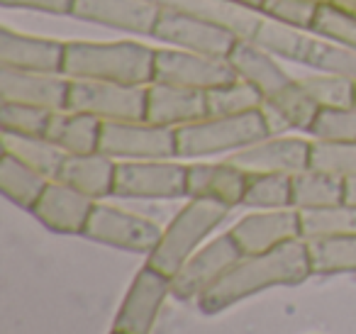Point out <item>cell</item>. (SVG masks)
Masks as SVG:
<instances>
[{"instance_id":"4fadbf2b","label":"cell","mask_w":356,"mask_h":334,"mask_svg":"<svg viewBox=\"0 0 356 334\" xmlns=\"http://www.w3.org/2000/svg\"><path fill=\"white\" fill-rule=\"evenodd\" d=\"M312 142L300 137H266L247 149L229 154L227 161L247 173H296L310 168Z\"/></svg>"},{"instance_id":"30bf717a","label":"cell","mask_w":356,"mask_h":334,"mask_svg":"<svg viewBox=\"0 0 356 334\" xmlns=\"http://www.w3.org/2000/svg\"><path fill=\"white\" fill-rule=\"evenodd\" d=\"M242 249L232 234H220L203 249H198L188 261H186L178 273L171 278V295L176 300H198L210 285H215L239 259Z\"/></svg>"},{"instance_id":"52a82bcc","label":"cell","mask_w":356,"mask_h":334,"mask_svg":"<svg viewBox=\"0 0 356 334\" xmlns=\"http://www.w3.org/2000/svg\"><path fill=\"white\" fill-rule=\"evenodd\" d=\"M100 152L122 161H154V159H178L176 129L159 127L147 120L127 122H103Z\"/></svg>"},{"instance_id":"83f0119b","label":"cell","mask_w":356,"mask_h":334,"mask_svg":"<svg viewBox=\"0 0 356 334\" xmlns=\"http://www.w3.org/2000/svg\"><path fill=\"white\" fill-rule=\"evenodd\" d=\"M3 152L20 159L22 164L32 166L35 171L44 173L47 178H54L64 161L66 152H61L54 142L47 137H35V134H13L3 132Z\"/></svg>"},{"instance_id":"d4e9b609","label":"cell","mask_w":356,"mask_h":334,"mask_svg":"<svg viewBox=\"0 0 356 334\" xmlns=\"http://www.w3.org/2000/svg\"><path fill=\"white\" fill-rule=\"evenodd\" d=\"M296 64L322 71V74H337L356 81V49L334 45V42L322 40V37L310 35V32L302 40Z\"/></svg>"},{"instance_id":"f546056e","label":"cell","mask_w":356,"mask_h":334,"mask_svg":"<svg viewBox=\"0 0 356 334\" xmlns=\"http://www.w3.org/2000/svg\"><path fill=\"white\" fill-rule=\"evenodd\" d=\"M307 244L310 269L317 276L356 273V234L312 239Z\"/></svg>"},{"instance_id":"7402d4cb","label":"cell","mask_w":356,"mask_h":334,"mask_svg":"<svg viewBox=\"0 0 356 334\" xmlns=\"http://www.w3.org/2000/svg\"><path fill=\"white\" fill-rule=\"evenodd\" d=\"M154 3L163 10L184 13L195 20L225 27V30L234 32L239 40H252L259 20H261V13L239 8L229 0H154Z\"/></svg>"},{"instance_id":"603a6c76","label":"cell","mask_w":356,"mask_h":334,"mask_svg":"<svg viewBox=\"0 0 356 334\" xmlns=\"http://www.w3.org/2000/svg\"><path fill=\"white\" fill-rule=\"evenodd\" d=\"M229 66L234 69L239 81H247L249 86L259 90L264 98L281 90L283 86L291 84V76L273 61V54L257 45L252 40H237L232 51L227 54Z\"/></svg>"},{"instance_id":"ee69618b","label":"cell","mask_w":356,"mask_h":334,"mask_svg":"<svg viewBox=\"0 0 356 334\" xmlns=\"http://www.w3.org/2000/svg\"><path fill=\"white\" fill-rule=\"evenodd\" d=\"M229 3H234V6H239V8H247V10L261 13V8H264L266 0H229Z\"/></svg>"},{"instance_id":"8d00e7d4","label":"cell","mask_w":356,"mask_h":334,"mask_svg":"<svg viewBox=\"0 0 356 334\" xmlns=\"http://www.w3.org/2000/svg\"><path fill=\"white\" fill-rule=\"evenodd\" d=\"M51 110L22 103H0V129L13 134H35L44 137L49 127Z\"/></svg>"},{"instance_id":"74e56055","label":"cell","mask_w":356,"mask_h":334,"mask_svg":"<svg viewBox=\"0 0 356 334\" xmlns=\"http://www.w3.org/2000/svg\"><path fill=\"white\" fill-rule=\"evenodd\" d=\"M310 168L327 171L339 178L356 176V142H344V144L312 142Z\"/></svg>"},{"instance_id":"5b68a950","label":"cell","mask_w":356,"mask_h":334,"mask_svg":"<svg viewBox=\"0 0 356 334\" xmlns=\"http://www.w3.org/2000/svg\"><path fill=\"white\" fill-rule=\"evenodd\" d=\"M69 103L66 110L95 115L103 122H127L144 120L147 113V86L108 84V81L69 79Z\"/></svg>"},{"instance_id":"7a4b0ae2","label":"cell","mask_w":356,"mask_h":334,"mask_svg":"<svg viewBox=\"0 0 356 334\" xmlns=\"http://www.w3.org/2000/svg\"><path fill=\"white\" fill-rule=\"evenodd\" d=\"M156 49L139 42H66V79L108 81L124 86H149L154 81Z\"/></svg>"},{"instance_id":"7c38bea8","label":"cell","mask_w":356,"mask_h":334,"mask_svg":"<svg viewBox=\"0 0 356 334\" xmlns=\"http://www.w3.org/2000/svg\"><path fill=\"white\" fill-rule=\"evenodd\" d=\"M171 295V278L161 271L144 266L129 283L124 300L115 315L113 329L124 334H152L163 300Z\"/></svg>"},{"instance_id":"60d3db41","label":"cell","mask_w":356,"mask_h":334,"mask_svg":"<svg viewBox=\"0 0 356 334\" xmlns=\"http://www.w3.org/2000/svg\"><path fill=\"white\" fill-rule=\"evenodd\" d=\"M3 8H17V10H37L47 15H71L74 0H0Z\"/></svg>"},{"instance_id":"836d02e7","label":"cell","mask_w":356,"mask_h":334,"mask_svg":"<svg viewBox=\"0 0 356 334\" xmlns=\"http://www.w3.org/2000/svg\"><path fill=\"white\" fill-rule=\"evenodd\" d=\"M320 108H354L356 81L337 74H310L298 79Z\"/></svg>"},{"instance_id":"ac0fdd59","label":"cell","mask_w":356,"mask_h":334,"mask_svg":"<svg viewBox=\"0 0 356 334\" xmlns=\"http://www.w3.org/2000/svg\"><path fill=\"white\" fill-rule=\"evenodd\" d=\"M203 118H208L205 90L178 88V86L168 84L147 86V113H144L147 122L178 129Z\"/></svg>"},{"instance_id":"f1b7e54d","label":"cell","mask_w":356,"mask_h":334,"mask_svg":"<svg viewBox=\"0 0 356 334\" xmlns=\"http://www.w3.org/2000/svg\"><path fill=\"white\" fill-rule=\"evenodd\" d=\"M300 212V239H327V237H349L356 234V207L339 202V205L317 207V210Z\"/></svg>"},{"instance_id":"f35d334b","label":"cell","mask_w":356,"mask_h":334,"mask_svg":"<svg viewBox=\"0 0 356 334\" xmlns=\"http://www.w3.org/2000/svg\"><path fill=\"white\" fill-rule=\"evenodd\" d=\"M310 35H317L322 40L334 42V45L356 49V15L337 10L332 6H320Z\"/></svg>"},{"instance_id":"5bb4252c","label":"cell","mask_w":356,"mask_h":334,"mask_svg":"<svg viewBox=\"0 0 356 334\" xmlns=\"http://www.w3.org/2000/svg\"><path fill=\"white\" fill-rule=\"evenodd\" d=\"M69 84L64 74H42L0 66V100L3 103L35 105L44 110H66Z\"/></svg>"},{"instance_id":"8fae6325","label":"cell","mask_w":356,"mask_h":334,"mask_svg":"<svg viewBox=\"0 0 356 334\" xmlns=\"http://www.w3.org/2000/svg\"><path fill=\"white\" fill-rule=\"evenodd\" d=\"M152 37L171 45L173 49L195 51V54L218 56V59H227V54L239 40L234 32L225 30V27L195 20V17H188L184 13L163 10V8L159 13L156 22H154Z\"/></svg>"},{"instance_id":"9a60e30c","label":"cell","mask_w":356,"mask_h":334,"mask_svg":"<svg viewBox=\"0 0 356 334\" xmlns=\"http://www.w3.org/2000/svg\"><path fill=\"white\" fill-rule=\"evenodd\" d=\"M229 234L244 256L264 254L293 239H300V212L296 207L254 212V215L242 217L229 230Z\"/></svg>"},{"instance_id":"44dd1931","label":"cell","mask_w":356,"mask_h":334,"mask_svg":"<svg viewBox=\"0 0 356 334\" xmlns=\"http://www.w3.org/2000/svg\"><path fill=\"white\" fill-rule=\"evenodd\" d=\"M115 168L118 161L103 152L93 154H66L56 171L54 181L76 188L83 196L93 198L95 202L113 196L115 186Z\"/></svg>"},{"instance_id":"9c48e42d","label":"cell","mask_w":356,"mask_h":334,"mask_svg":"<svg viewBox=\"0 0 356 334\" xmlns=\"http://www.w3.org/2000/svg\"><path fill=\"white\" fill-rule=\"evenodd\" d=\"M161 232L156 222L147 217L132 215L127 210H120L113 205H98L88 217V225L83 230V237L108 244L115 249L134 251V254H152V249L161 239Z\"/></svg>"},{"instance_id":"3957f363","label":"cell","mask_w":356,"mask_h":334,"mask_svg":"<svg viewBox=\"0 0 356 334\" xmlns=\"http://www.w3.org/2000/svg\"><path fill=\"white\" fill-rule=\"evenodd\" d=\"M229 210L232 207L222 205L218 200L191 198L176 212L171 225L161 232V239L152 249V254H147V266H152V269L161 271L163 276L173 278L178 273V269L213 234L215 227L222 225L225 217L229 215Z\"/></svg>"},{"instance_id":"7bdbcfd3","label":"cell","mask_w":356,"mask_h":334,"mask_svg":"<svg viewBox=\"0 0 356 334\" xmlns=\"http://www.w3.org/2000/svg\"><path fill=\"white\" fill-rule=\"evenodd\" d=\"M341 181H344V202L356 207V176L341 178Z\"/></svg>"},{"instance_id":"6da1fadb","label":"cell","mask_w":356,"mask_h":334,"mask_svg":"<svg viewBox=\"0 0 356 334\" xmlns=\"http://www.w3.org/2000/svg\"><path fill=\"white\" fill-rule=\"evenodd\" d=\"M312 276L305 239H293L264 254L242 256L222 278L198 298L205 315H215L273 285H298Z\"/></svg>"},{"instance_id":"cb8c5ba5","label":"cell","mask_w":356,"mask_h":334,"mask_svg":"<svg viewBox=\"0 0 356 334\" xmlns=\"http://www.w3.org/2000/svg\"><path fill=\"white\" fill-rule=\"evenodd\" d=\"M103 120L76 110H56L49 118L44 137L54 142L66 154H93L100 152Z\"/></svg>"},{"instance_id":"ba28073f","label":"cell","mask_w":356,"mask_h":334,"mask_svg":"<svg viewBox=\"0 0 356 334\" xmlns=\"http://www.w3.org/2000/svg\"><path fill=\"white\" fill-rule=\"evenodd\" d=\"M237 81V74L227 59L195 54L184 49H156L154 54V81L178 88L210 90Z\"/></svg>"},{"instance_id":"4dcf8cb0","label":"cell","mask_w":356,"mask_h":334,"mask_svg":"<svg viewBox=\"0 0 356 334\" xmlns=\"http://www.w3.org/2000/svg\"><path fill=\"white\" fill-rule=\"evenodd\" d=\"M264 100L276 108V113L286 120L288 127H291V129H302V132H307V129L312 127L317 113L322 110L320 105L312 100V95L302 88L300 81H296V79H293L288 86H283L281 90H276L273 95L264 98Z\"/></svg>"},{"instance_id":"4316f807","label":"cell","mask_w":356,"mask_h":334,"mask_svg":"<svg viewBox=\"0 0 356 334\" xmlns=\"http://www.w3.org/2000/svg\"><path fill=\"white\" fill-rule=\"evenodd\" d=\"M49 181L51 178H47L44 173L35 171L10 154L3 152L0 157V193L25 210H32V205L40 200L42 191Z\"/></svg>"},{"instance_id":"d6a6232c","label":"cell","mask_w":356,"mask_h":334,"mask_svg":"<svg viewBox=\"0 0 356 334\" xmlns=\"http://www.w3.org/2000/svg\"><path fill=\"white\" fill-rule=\"evenodd\" d=\"M205 103H208V118H227V115L259 110L264 103V95L247 81L237 79L232 84L205 90Z\"/></svg>"},{"instance_id":"1f68e13d","label":"cell","mask_w":356,"mask_h":334,"mask_svg":"<svg viewBox=\"0 0 356 334\" xmlns=\"http://www.w3.org/2000/svg\"><path fill=\"white\" fill-rule=\"evenodd\" d=\"M257 210H283L293 207V186L286 173H249L244 202Z\"/></svg>"},{"instance_id":"2e32d148","label":"cell","mask_w":356,"mask_h":334,"mask_svg":"<svg viewBox=\"0 0 356 334\" xmlns=\"http://www.w3.org/2000/svg\"><path fill=\"white\" fill-rule=\"evenodd\" d=\"M93 207V198L51 178L30 212L56 234H83Z\"/></svg>"},{"instance_id":"ffe728a7","label":"cell","mask_w":356,"mask_h":334,"mask_svg":"<svg viewBox=\"0 0 356 334\" xmlns=\"http://www.w3.org/2000/svg\"><path fill=\"white\" fill-rule=\"evenodd\" d=\"M249 173L229 161L220 164H191L186 166V191L188 198H208L227 207L244 202Z\"/></svg>"},{"instance_id":"d590c367","label":"cell","mask_w":356,"mask_h":334,"mask_svg":"<svg viewBox=\"0 0 356 334\" xmlns=\"http://www.w3.org/2000/svg\"><path fill=\"white\" fill-rule=\"evenodd\" d=\"M307 132L312 134L315 142H356V105L354 108H322Z\"/></svg>"},{"instance_id":"277c9868","label":"cell","mask_w":356,"mask_h":334,"mask_svg":"<svg viewBox=\"0 0 356 334\" xmlns=\"http://www.w3.org/2000/svg\"><path fill=\"white\" fill-rule=\"evenodd\" d=\"M271 137L266 120L259 110L227 118H203L176 129L178 159H205L215 154H234L261 139Z\"/></svg>"},{"instance_id":"e0dca14e","label":"cell","mask_w":356,"mask_h":334,"mask_svg":"<svg viewBox=\"0 0 356 334\" xmlns=\"http://www.w3.org/2000/svg\"><path fill=\"white\" fill-rule=\"evenodd\" d=\"M161 8L154 0H74L71 17L152 37Z\"/></svg>"},{"instance_id":"b9f144b4","label":"cell","mask_w":356,"mask_h":334,"mask_svg":"<svg viewBox=\"0 0 356 334\" xmlns=\"http://www.w3.org/2000/svg\"><path fill=\"white\" fill-rule=\"evenodd\" d=\"M315 3H320V6H332V8H337V10L356 15V0H315Z\"/></svg>"},{"instance_id":"484cf974","label":"cell","mask_w":356,"mask_h":334,"mask_svg":"<svg viewBox=\"0 0 356 334\" xmlns=\"http://www.w3.org/2000/svg\"><path fill=\"white\" fill-rule=\"evenodd\" d=\"M293 186V207L296 210H317L344 202V181L327 171L305 168L291 176Z\"/></svg>"},{"instance_id":"f6af8a7d","label":"cell","mask_w":356,"mask_h":334,"mask_svg":"<svg viewBox=\"0 0 356 334\" xmlns=\"http://www.w3.org/2000/svg\"><path fill=\"white\" fill-rule=\"evenodd\" d=\"M110 334H124V332H118V329H113V332H110Z\"/></svg>"},{"instance_id":"d6986e66","label":"cell","mask_w":356,"mask_h":334,"mask_svg":"<svg viewBox=\"0 0 356 334\" xmlns=\"http://www.w3.org/2000/svg\"><path fill=\"white\" fill-rule=\"evenodd\" d=\"M66 42L42 40L13 32L8 27L0 30V66L22 71H42V74H61L64 71Z\"/></svg>"},{"instance_id":"e575fe53","label":"cell","mask_w":356,"mask_h":334,"mask_svg":"<svg viewBox=\"0 0 356 334\" xmlns=\"http://www.w3.org/2000/svg\"><path fill=\"white\" fill-rule=\"evenodd\" d=\"M305 35L307 32L296 30V27H288V25H283V22H276V20H271V17L261 15L252 42H257V45L261 47V49H266L268 54L283 56V59H288V61H296Z\"/></svg>"},{"instance_id":"ab89813d","label":"cell","mask_w":356,"mask_h":334,"mask_svg":"<svg viewBox=\"0 0 356 334\" xmlns=\"http://www.w3.org/2000/svg\"><path fill=\"white\" fill-rule=\"evenodd\" d=\"M317 10H320V3L315 0H266L261 15L283 22L288 27H296V30L310 32Z\"/></svg>"},{"instance_id":"8992f818","label":"cell","mask_w":356,"mask_h":334,"mask_svg":"<svg viewBox=\"0 0 356 334\" xmlns=\"http://www.w3.org/2000/svg\"><path fill=\"white\" fill-rule=\"evenodd\" d=\"M188 196L186 166L173 159L154 161H118L113 198L127 200H176Z\"/></svg>"}]
</instances>
